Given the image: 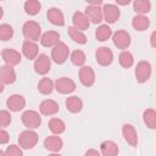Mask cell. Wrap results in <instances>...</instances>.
<instances>
[{
  "mask_svg": "<svg viewBox=\"0 0 156 156\" xmlns=\"http://www.w3.org/2000/svg\"><path fill=\"white\" fill-rule=\"evenodd\" d=\"M6 107L11 112H18L26 107V99L23 95L12 94L6 100Z\"/></svg>",
  "mask_w": 156,
  "mask_h": 156,
  "instance_id": "cell-13",
  "label": "cell"
},
{
  "mask_svg": "<svg viewBox=\"0 0 156 156\" xmlns=\"http://www.w3.org/2000/svg\"><path fill=\"white\" fill-rule=\"evenodd\" d=\"M69 57V49L67 46L66 43L63 41H58L54 48H51V61H54L57 65H62L65 63Z\"/></svg>",
  "mask_w": 156,
  "mask_h": 156,
  "instance_id": "cell-3",
  "label": "cell"
},
{
  "mask_svg": "<svg viewBox=\"0 0 156 156\" xmlns=\"http://www.w3.org/2000/svg\"><path fill=\"white\" fill-rule=\"evenodd\" d=\"M118 62L123 68H130L134 65V56L128 50H123L118 55Z\"/></svg>",
  "mask_w": 156,
  "mask_h": 156,
  "instance_id": "cell-34",
  "label": "cell"
},
{
  "mask_svg": "<svg viewBox=\"0 0 156 156\" xmlns=\"http://www.w3.org/2000/svg\"><path fill=\"white\" fill-rule=\"evenodd\" d=\"M22 123L27 129H37L41 124V115L34 110H26L21 116Z\"/></svg>",
  "mask_w": 156,
  "mask_h": 156,
  "instance_id": "cell-4",
  "label": "cell"
},
{
  "mask_svg": "<svg viewBox=\"0 0 156 156\" xmlns=\"http://www.w3.org/2000/svg\"><path fill=\"white\" fill-rule=\"evenodd\" d=\"M54 82L50 79V78H48V77H44V78H41L40 80H39V83H38V91L40 93V94H43V95H49V94H51L52 91H54Z\"/></svg>",
  "mask_w": 156,
  "mask_h": 156,
  "instance_id": "cell-30",
  "label": "cell"
},
{
  "mask_svg": "<svg viewBox=\"0 0 156 156\" xmlns=\"http://www.w3.org/2000/svg\"><path fill=\"white\" fill-rule=\"evenodd\" d=\"M84 156H101V154H100V151H98L95 149H89L85 151Z\"/></svg>",
  "mask_w": 156,
  "mask_h": 156,
  "instance_id": "cell-39",
  "label": "cell"
},
{
  "mask_svg": "<svg viewBox=\"0 0 156 156\" xmlns=\"http://www.w3.org/2000/svg\"><path fill=\"white\" fill-rule=\"evenodd\" d=\"M2 16H4V9L0 6V20L2 18Z\"/></svg>",
  "mask_w": 156,
  "mask_h": 156,
  "instance_id": "cell-44",
  "label": "cell"
},
{
  "mask_svg": "<svg viewBox=\"0 0 156 156\" xmlns=\"http://www.w3.org/2000/svg\"><path fill=\"white\" fill-rule=\"evenodd\" d=\"M122 135L123 139L127 141V144H129L130 146L135 147L138 145V133L134 128V126L126 123L122 126Z\"/></svg>",
  "mask_w": 156,
  "mask_h": 156,
  "instance_id": "cell-15",
  "label": "cell"
},
{
  "mask_svg": "<svg viewBox=\"0 0 156 156\" xmlns=\"http://www.w3.org/2000/svg\"><path fill=\"white\" fill-rule=\"evenodd\" d=\"M60 41V33L56 30H48L40 37V44L44 48H54Z\"/></svg>",
  "mask_w": 156,
  "mask_h": 156,
  "instance_id": "cell-21",
  "label": "cell"
},
{
  "mask_svg": "<svg viewBox=\"0 0 156 156\" xmlns=\"http://www.w3.org/2000/svg\"><path fill=\"white\" fill-rule=\"evenodd\" d=\"M46 17H48V21L51 24L57 26V27H63L65 23H66L63 12L58 7H50L46 12Z\"/></svg>",
  "mask_w": 156,
  "mask_h": 156,
  "instance_id": "cell-17",
  "label": "cell"
},
{
  "mask_svg": "<svg viewBox=\"0 0 156 156\" xmlns=\"http://www.w3.org/2000/svg\"><path fill=\"white\" fill-rule=\"evenodd\" d=\"M135 78H136V82L143 84V83H146L150 77H151V73H152V67L150 65L149 61H145V60H141L136 63L135 66Z\"/></svg>",
  "mask_w": 156,
  "mask_h": 156,
  "instance_id": "cell-5",
  "label": "cell"
},
{
  "mask_svg": "<svg viewBox=\"0 0 156 156\" xmlns=\"http://www.w3.org/2000/svg\"><path fill=\"white\" fill-rule=\"evenodd\" d=\"M22 55L28 60H35L39 55V46L34 41L24 40L22 44Z\"/></svg>",
  "mask_w": 156,
  "mask_h": 156,
  "instance_id": "cell-20",
  "label": "cell"
},
{
  "mask_svg": "<svg viewBox=\"0 0 156 156\" xmlns=\"http://www.w3.org/2000/svg\"><path fill=\"white\" fill-rule=\"evenodd\" d=\"M69 60H71V62H72L74 66L82 67V66L85 65L87 56H85V54H84L83 50L77 49V50H73L72 52H69Z\"/></svg>",
  "mask_w": 156,
  "mask_h": 156,
  "instance_id": "cell-31",
  "label": "cell"
},
{
  "mask_svg": "<svg viewBox=\"0 0 156 156\" xmlns=\"http://www.w3.org/2000/svg\"><path fill=\"white\" fill-rule=\"evenodd\" d=\"M60 110L58 104L52 99H45L39 105L40 115L43 116H55Z\"/></svg>",
  "mask_w": 156,
  "mask_h": 156,
  "instance_id": "cell-14",
  "label": "cell"
},
{
  "mask_svg": "<svg viewBox=\"0 0 156 156\" xmlns=\"http://www.w3.org/2000/svg\"><path fill=\"white\" fill-rule=\"evenodd\" d=\"M17 140H18V146L22 150H30V149H33L38 144L39 136H38V134H37L35 130H33V129H26V130H23V132L20 133Z\"/></svg>",
  "mask_w": 156,
  "mask_h": 156,
  "instance_id": "cell-1",
  "label": "cell"
},
{
  "mask_svg": "<svg viewBox=\"0 0 156 156\" xmlns=\"http://www.w3.org/2000/svg\"><path fill=\"white\" fill-rule=\"evenodd\" d=\"M51 69V58L45 54H39L34 60V71L40 76H45Z\"/></svg>",
  "mask_w": 156,
  "mask_h": 156,
  "instance_id": "cell-10",
  "label": "cell"
},
{
  "mask_svg": "<svg viewBox=\"0 0 156 156\" xmlns=\"http://www.w3.org/2000/svg\"><path fill=\"white\" fill-rule=\"evenodd\" d=\"M84 15L89 20V22L93 23V24H99V23H101V21H104L101 6H90V5H88L85 7Z\"/></svg>",
  "mask_w": 156,
  "mask_h": 156,
  "instance_id": "cell-18",
  "label": "cell"
},
{
  "mask_svg": "<svg viewBox=\"0 0 156 156\" xmlns=\"http://www.w3.org/2000/svg\"><path fill=\"white\" fill-rule=\"evenodd\" d=\"M48 156H61L58 152H51V154H49Z\"/></svg>",
  "mask_w": 156,
  "mask_h": 156,
  "instance_id": "cell-45",
  "label": "cell"
},
{
  "mask_svg": "<svg viewBox=\"0 0 156 156\" xmlns=\"http://www.w3.org/2000/svg\"><path fill=\"white\" fill-rule=\"evenodd\" d=\"M133 9L136 15L146 16V13H149L151 10V2L149 0H135L133 2Z\"/></svg>",
  "mask_w": 156,
  "mask_h": 156,
  "instance_id": "cell-29",
  "label": "cell"
},
{
  "mask_svg": "<svg viewBox=\"0 0 156 156\" xmlns=\"http://www.w3.org/2000/svg\"><path fill=\"white\" fill-rule=\"evenodd\" d=\"M12 37H13V28H12V26H10L7 23L0 24V40L7 41V40L12 39Z\"/></svg>",
  "mask_w": 156,
  "mask_h": 156,
  "instance_id": "cell-35",
  "label": "cell"
},
{
  "mask_svg": "<svg viewBox=\"0 0 156 156\" xmlns=\"http://www.w3.org/2000/svg\"><path fill=\"white\" fill-rule=\"evenodd\" d=\"M0 156H5V151H2V150H0Z\"/></svg>",
  "mask_w": 156,
  "mask_h": 156,
  "instance_id": "cell-46",
  "label": "cell"
},
{
  "mask_svg": "<svg viewBox=\"0 0 156 156\" xmlns=\"http://www.w3.org/2000/svg\"><path fill=\"white\" fill-rule=\"evenodd\" d=\"M155 39H156V32H152V33H151V37H150V43H151V46H152V48H156Z\"/></svg>",
  "mask_w": 156,
  "mask_h": 156,
  "instance_id": "cell-40",
  "label": "cell"
},
{
  "mask_svg": "<svg viewBox=\"0 0 156 156\" xmlns=\"http://www.w3.org/2000/svg\"><path fill=\"white\" fill-rule=\"evenodd\" d=\"M88 5L90 6H101L102 1L101 0H94V1H88Z\"/></svg>",
  "mask_w": 156,
  "mask_h": 156,
  "instance_id": "cell-41",
  "label": "cell"
},
{
  "mask_svg": "<svg viewBox=\"0 0 156 156\" xmlns=\"http://www.w3.org/2000/svg\"><path fill=\"white\" fill-rule=\"evenodd\" d=\"M143 121L150 129H156V111L154 108H146L143 112Z\"/></svg>",
  "mask_w": 156,
  "mask_h": 156,
  "instance_id": "cell-32",
  "label": "cell"
},
{
  "mask_svg": "<svg viewBox=\"0 0 156 156\" xmlns=\"http://www.w3.org/2000/svg\"><path fill=\"white\" fill-rule=\"evenodd\" d=\"M129 2H130L129 0H116V4L115 5H117V6L118 5H123L124 6V5H128Z\"/></svg>",
  "mask_w": 156,
  "mask_h": 156,
  "instance_id": "cell-42",
  "label": "cell"
},
{
  "mask_svg": "<svg viewBox=\"0 0 156 156\" xmlns=\"http://www.w3.org/2000/svg\"><path fill=\"white\" fill-rule=\"evenodd\" d=\"M95 60L100 66L107 67L113 62V52L107 46H100L95 51Z\"/></svg>",
  "mask_w": 156,
  "mask_h": 156,
  "instance_id": "cell-9",
  "label": "cell"
},
{
  "mask_svg": "<svg viewBox=\"0 0 156 156\" xmlns=\"http://www.w3.org/2000/svg\"><path fill=\"white\" fill-rule=\"evenodd\" d=\"M44 147L50 152H58L63 147V141L58 135H49L44 140Z\"/></svg>",
  "mask_w": 156,
  "mask_h": 156,
  "instance_id": "cell-22",
  "label": "cell"
},
{
  "mask_svg": "<svg viewBox=\"0 0 156 156\" xmlns=\"http://www.w3.org/2000/svg\"><path fill=\"white\" fill-rule=\"evenodd\" d=\"M1 58L4 60L5 65H7L10 67H15V66H17V65L21 63L22 55L17 50L7 48V49H4L1 51Z\"/></svg>",
  "mask_w": 156,
  "mask_h": 156,
  "instance_id": "cell-12",
  "label": "cell"
},
{
  "mask_svg": "<svg viewBox=\"0 0 156 156\" xmlns=\"http://www.w3.org/2000/svg\"><path fill=\"white\" fill-rule=\"evenodd\" d=\"M17 79L16 71L13 67H10L7 65L0 66V80L2 82L4 85H10L13 84Z\"/></svg>",
  "mask_w": 156,
  "mask_h": 156,
  "instance_id": "cell-16",
  "label": "cell"
},
{
  "mask_svg": "<svg viewBox=\"0 0 156 156\" xmlns=\"http://www.w3.org/2000/svg\"><path fill=\"white\" fill-rule=\"evenodd\" d=\"M102 18L106 21V24L116 23L121 17V10L115 4H102Z\"/></svg>",
  "mask_w": 156,
  "mask_h": 156,
  "instance_id": "cell-6",
  "label": "cell"
},
{
  "mask_svg": "<svg viewBox=\"0 0 156 156\" xmlns=\"http://www.w3.org/2000/svg\"><path fill=\"white\" fill-rule=\"evenodd\" d=\"M10 140V134L5 129H0V145L7 144Z\"/></svg>",
  "mask_w": 156,
  "mask_h": 156,
  "instance_id": "cell-38",
  "label": "cell"
},
{
  "mask_svg": "<svg viewBox=\"0 0 156 156\" xmlns=\"http://www.w3.org/2000/svg\"><path fill=\"white\" fill-rule=\"evenodd\" d=\"M48 127H49L50 132H51L54 135H60V134L65 133V130H66V124H65V122H63L61 118H57V117L50 118L49 122H48Z\"/></svg>",
  "mask_w": 156,
  "mask_h": 156,
  "instance_id": "cell-26",
  "label": "cell"
},
{
  "mask_svg": "<svg viewBox=\"0 0 156 156\" xmlns=\"http://www.w3.org/2000/svg\"><path fill=\"white\" fill-rule=\"evenodd\" d=\"M12 117L10 111L7 110H0V129H5L11 124Z\"/></svg>",
  "mask_w": 156,
  "mask_h": 156,
  "instance_id": "cell-36",
  "label": "cell"
},
{
  "mask_svg": "<svg viewBox=\"0 0 156 156\" xmlns=\"http://www.w3.org/2000/svg\"><path fill=\"white\" fill-rule=\"evenodd\" d=\"M132 26L138 32H144L150 27V20L144 15H135L132 18Z\"/></svg>",
  "mask_w": 156,
  "mask_h": 156,
  "instance_id": "cell-25",
  "label": "cell"
},
{
  "mask_svg": "<svg viewBox=\"0 0 156 156\" xmlns=\"http://www.w3.org/2000/svg\"><path fill=\"white\" fill-rule=\"evenodd\" d=\"M65 105H66L67 111H69L71 113H78L83 110V101L80 98H78L76 95L68 96L65 101Z\"/></svg>",
  "mask_w": 156,
  "mask_h": 156,
  "instance_id": "cell-24",
  "label": "cell"
},
{
  "mask_svg": "<svg viewBox=\"0 0 156 156\" xmlns=\"http://www.w3.org/2000/svg\"><path fill=\"white\" fill-rule=\"evenodd\" d=\"M112 41H113V45L119 49V50H127L132 43V38H130V34L124 30V29H119L115 33H112Z\"/></svg>",
  "mask_w": 156,
  "mask_h": 156,
  "instance_id": "cell-7",
  "label": "cell"
},
{
  "mask_svg": "<svg viewBox=\"0 0 156 156\" xmlns=\"http://www.w3.org/2000/svg\"><path fill=\"white\" fill-rule=\"evenodd\" d=\"M22 33H23V37L26 38V40L37 43L40 40V37H41L40 24L35 21H27V22H24V24L22 27Z\"/></svg>",
  "mask_w": 156,
  "mask_h": 156,
  "instance_id": "cell-2",
  "label": "cell"
},
{
  "mask_svg": "<svg viewBox=\"0 0 156 156\" xmlns=\"http://www.w3.org/2000/svg\"><path fill=\"white\" fill-rule=\"evenodd\" d=\"M112 37V29L108 24H100L95 30V38L99 41H107Z\"/></svg>",
  "mask_w": 156,
  "mask_h": 156,
  "instance_id": "cell-27",
  "label": "cell"
},
{
  "mask_svg": "<svg viewBox=\"0 0 156 156\" xmlns=\"http://www.w3.org/2000/svg\"><path fill=\"white\" fill-rule=\"evenodd\" d=\"M54 88L57 93L62 95H68L76 90V83L68 77H61L54 82Z\"/></svg>",
  "mask_w": 156,
  "mask_h": 156,
  "instance_id": "cell-8",
  "label": "cell"
},
{
  "mask_svg": "<svg viewBox=\"0 0 156 156\" xmlns=\"http://www.w3.org/2000/svg\"><path fill=\"white\" fill-rule=\"evenodd\" d=\"M72 23H73L72 27H74L76 29L80 30V32L87 30L89 28V26H90L89 20L87 18V16L84 15V12H82V11H76L73 13V16H72Z\"/></svg>",
  "mask_w": 156,
  "mask_h": 156,
  "instance_id": "cell-19",
  "label": "cell"
},
{
  "mask_svg": "<svg viewBox=\"0 0 156 156\" xmlns=\"http://www.w3.org/2000/svg\"><path fill=\"white\" fill-rule=\"evenodd\" d=\"M4 89H5V85H4V84H2V82L0 80V94L4 91Z\"/></svg>",
  "mask_w": 156,
  "mask_h": 156,
  "instance_id": "cell-43",
  "label": "cell"
},
{
  "mask_svg": "<svg viewBox=\"0 0 156 156\" xmlns=\"http://www.w3.org/2000/svg\"><path fill=\"white\" fill-rule=\"evenodd\" d=\"M78 77H79V82L82 83V85H84L87 88L93 87L94 83H95V80H96L94 69L90 66H85V65L82 66V67H79Z\"/></svg>",
  "mask_w": 156,
  "mask_h": 156,
  "instance_id": "cell-11",
  "label": "cell"
},
{
  "mask_svg": "<svg viewBox=\"0 0 156 156\" xmlns=\"http://www.w3.org/2000/svg\"><path fill=\"white\" fill-rule=\"evenodd\" d=\"M24 12L29 16H35L40 12L41 10V4L38 0H27L23 5Z\"/></svg>",
  "mask_w": 156,
  "mask_h": 156,
  "instance_id": "cell-33",
  "label": "cell"
},
{
  "mask_svg": "<svg viewBox=\"0 0 156 156\" xmlns=\"http://www.w3.org/2000/svg\"><path fill=\"white\" fill-rule=\"evenodd\" d=\"M119 152L118 145L113 140H105L100 144L101 156H117Z\"/></svg>",
  "mask_w": 156,
  "mask_h": 156,
  "instance_id": "cell-23",
  "label": "cell"
},
{
  "mask_svg": "<svg viewBox=\"0 0 156 156\" xmlns=\"http://www.w3.org/2000/svg\"><path fill=\"white\" fill-rule=\"evenodd\" d=\"M67 33H68L69 38H71L74 43L79 44V45H84V44H87V41H88V38H87V35L84 34V32H80V30L76 29V28L72 27V26L68 27Z\"/></svg>",
  "mask_w": 156,
  "mask_h": 156,
  "instance_id": "cell-28",
  "label": "cell"
},
{
  "mask_svg": "<svg viewBox=\"0 0 156 156\" xmlns=\"http://www.w3.org/2000/svg\"><path fill=\"white\" fill-rule=\"evenodd\" d=\"M5 156H23V151L18 145L11 144L5 150Z\"/></svg>",
  "mask_w": 156,
  "mask_h": 156,
  "instance_id": "cell-37",
  "label": "cell"
}]
</instances>
